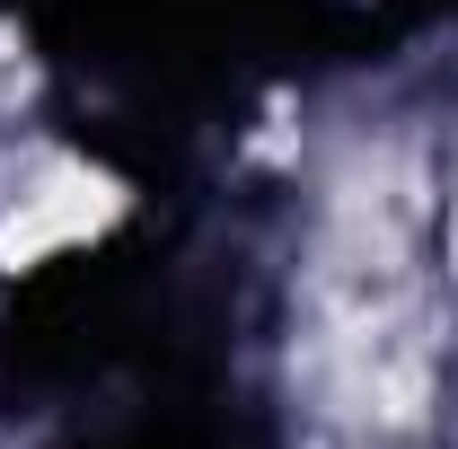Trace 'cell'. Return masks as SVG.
Returning <instances> with one entry per match:
<instances>
[{
    "label": "cell",
    "mask_w": 458,
    "mask_h": 449,
    "mask_svg": "<svg viewBox=\"0 0 458 449\" xmlns=\"http://www.w3.org/2000/svg\"><path fill=\"white\" fill-rule=\"evenodd\" d=\"M106 221H114V185L89 176V168H62L36 194H18V212L0 221V265L18 274V265H36L54 247H80L89 229H106Z\"/></svg>",
    "instance_id": "obj_1"
}]
</instances>
